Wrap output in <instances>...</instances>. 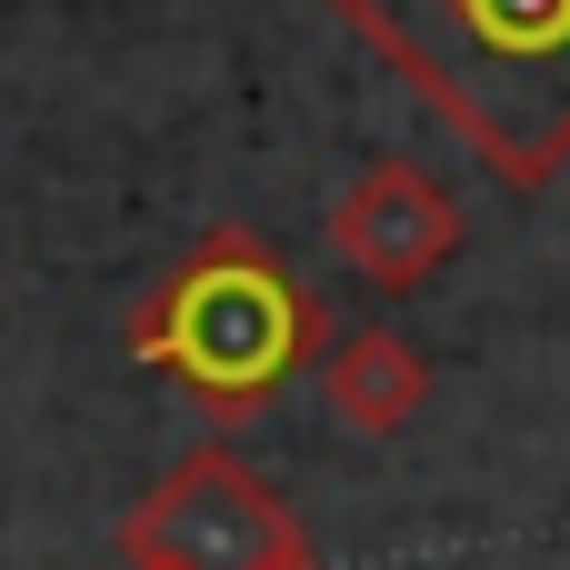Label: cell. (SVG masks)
<instances>
[{
	"label": "cell",
	"instance_id": "1",
	"mask_svg": "<svg viewBox=\"0 0 570 570\" xmlns=\"http://www.w3.org/2000/svg\"><path fill=\"white\" fill-rule=\"evenodd\" d=\"M511 190L570 160V0H331Z\"/></svg>",
	"mask_w": 570,
	"mask_h": 570
},
{
	"label": "cell",
	"instance_id": "2",
	"mask_svg": "<svg viewBox=\"0 0 570 570\" xmlns=\"http://www.w3.org/2000/svg\"><path fill=\"white\" fill-rule=\"evenodd\" d=\"M321 351V301L261 230H210L130 321V361L170 371L210 421L271 411Z\"/></svg>",
	"mask_w": 570,
	"mask_h": 570
},
{
	"label": "cell",
	"instance_id": "3",
	"mask_svg": "<svg viewBox=\"0 0 570 570\" xmlns=\"http://www.w3.org/2000/svg\"><path fill=\"white\" fill-rule=\"evenodd\" d=\"M130 570H281L301 551V521L281 511V491L261 471H240L230 451H190L120 531Z\"/></svg>",
	"mask_w": 570,
	"mask_h": 570
},
{
	"label": "cell",
	"instance_id": "4",
	"mask_svg": "<svg viewBox=\"0 0 570 570\" xmlns=\"http://www.w3.org/2000/svg\"><path fill=\"white\" fill-rule=\"evenodd\" d=\"M331 240H341V261H351L371 291H411V281H431V271L461 250V210H451V190H441L431 170L381 160V170H361V180L341 190Z\"/></svg>",
	"mask_w": 570,
	"mask_h": 570
},
{
	"label": "cell",
	"instance_id": "5",
	"mask_svg": "<svg viewBox=\"0 0 570 570\" xmlns=\"http://www.w3.org/2000/svg\"><path fill=\"white\" fill-rule=\"evenodd\" d=\"M321 391H331V411H341L351 431L391 441V431L421 421V401H431V361H421L401 331H351V341L321 361Z\"/></svg>",
	"mask_w": 570,
	"mask_h": 570
},
{
	"label": "cell",
	"instance_id": "6",
	"mask_svg": "<svg viewBox=\"0 0 570 570\" xmlns=\"http://www.w3.org/2000/svg\"><path fill=\"white\" fill-rule=\"evenodd\" d=\"M281 570H321V561H311V551H291V561H281Z\"/></svg>",
	"mask_w": 570,
	"mask_h": 570
}]
</instances>
